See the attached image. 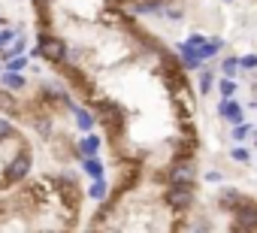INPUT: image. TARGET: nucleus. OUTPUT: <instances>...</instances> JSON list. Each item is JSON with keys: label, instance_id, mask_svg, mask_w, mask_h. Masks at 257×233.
<instances>
[{"label": "nucleus", "instance_id": "obj_1", "mask_svg": "<svg viewBox=\"0 0 257 233\" xmlns=\"http://www.w3.org/2000/svg\"><path fill=\"white\" fill-rule=\"evenodd\" d=\"M34 55L43 58L52 70H61L64 64H70L73 52H70V43L61 31L55 28H46V31H37V46H34Z\"/></svg>", "mask_w": 257, "mask_h": 233}, {"label": "nucleus", "instance_id": "obj_2", "mask_svg": "<svg viewBox=\"0 0 257 233\" xmlns=\"http://www.w3.org/2000/svg\"><path fill=\"white\" fill-rule=\"evenodd\" d=\"M34 164H37V155H34V146H31V140H28V143H22V146L13 152V158L4 164V188L10 191V188L25 185V179L31 176Z\"/></svg>", "mask_w": 257, "mask_h": 233}, {"label": "nucleus", "instance_id": "obj_3", "mask_svg": "<svg viewBox=\"0 0 257 233\" xmlns=\"http://www.w3.org/2000/svg\"><path fill=\"white\" fill-rule=\"evenodd\" d=\"M158 200L173 212V215H191L197 209V185H164Z\"/></svg>", "mask_w": 257, "mask_h": 233}, {"label": "nucleus", "instance_id": "obj_4", "mask_svg": "<svg viewBox=\"0 0 257 233\" xmlns=\"http://www.w3.org/2000/svg\"><path fill=\"white\" fill-rule=\"evenodd\" d=\"M155 176H158L164 185H200L197 158H191V161H170V164L161 167Z\"/></svg>", "mask_w": 257, "mask_h": 233}, {"label": "nucleus", "instance_id": "obj_5", "mask_svg": "<svg viewBox=\"0 0 257 233\" xmlns=\"http://www.w3.org/2000/svg\"><path fill=\"white\" fill-rule=\"evenodd\" d=\"M100 152H103V137L100 134H82L76 140V161H82V158H100Z\"/></svg>", "mask_w": 257, "mask_h": 233}, {"label": "nucleus", "instance_id": "obj_6", "mask_svg": "<svg viewBox=\"0 0 257 233\" xmlns=\"http://www.w3.org/2000/svg\"><path fill=\"white\" fill-rule=\"evenodd\" d=\"M70 115H73V125H76V131H82V134H94V128H97V119H94V112L85 106V103H73V109H70Z\"/></svg>", "mask_w": 257, "mask_h": 233}, {"label": "nucleus", "instance_id": "obj_7", "mask_svg": "<svg viewBox=\"0 0 257 233\" xmlns=\"http://www.w3.org/2000/svg\"><path fill=\"white\" fill-rule=\"evenodd\" d=\"M218 119L230 122V125H242L245 122V109L242 103L233 97V100H218Z\"/></svg>", "mask_w": 257, "mask_h": 233}, {"label": "nucleus", "instance_id": "obj_8", "mask_svg": "<svg viewBox=\"0 0 257 233\" xmlns=\"http://www.w3.org/2000/svg\"><path fill=\"white\" fill-rule=\"evenodd\" d=\"M176 55H179V64L185 67V73H197L206 61L191 49V46H185V43H176Z\"/></svg>", "mask_w": 257, "mask_h": 233}, {"label": "nucleus", "instance_id": "obj_9", "mask_svg": "<svg viewBox=\"0 0 257 233\" xmlns=\"http://www.w3.org/2000/svg\"><path fill=\"white\" fill-rule=\"evenodd\" d=\"M0 88L10 91V94H25L28 76L25 73H7V70H0Z\"/></svg>", "mask_w": 257, "mask_h": 233}, {"label": "nucleus", "instance_id": "obj_10", "mask_svg": "<svg viewBox=\"0 0 257 233\" xmlns=\"http://www.w3.org/2000/svg\"><path fill=\"white\" fill-rule=\"evenodd\" d=\"M19 137H22V131H19V125H16V119H10V115L0 112V143H13V140H19Z\"/></svg>", "mask_w": 257, "mask_h": 233}, {"label": "nucleus", "instance_id": "obj_11", "mask_svg": "<svg viewBox=\"0 0 257 233\" xmlns=\"http://www.w3.org/2000/svg\"><path fill=\"white\" fill-rule=\"evenodd\" d=\"M194 76H197V82H200V94H209L212 85H215V79H218V70H212L209 64H203Z\"/></svg>", "mask_w": 257, "mask_h": 233}, {"label": "nucleus", "instance_id": "obj_12", "mask_svg": "<svg viewBox=\"0 0 257 233\" xmlns=\"http://www.w3.org/2000/svg\"><path fill=\"white\" fill-rule=\"evenodd\" d=\"M79 167H82V173H85L88 179H103V176H106V167H103L100 158H82Z\"/></svg>", "mask_w": 257, "mask_h": 233}, {"label": "nucleus", "instance_id": "obj_13", "mask_svg": "<svg viewBox=\"0 0 257 233\" xmlns=\"http://www.w3.org/2000/svg\"><path fill=\"white\" fill-rule=\"evenodd\" d=\"M109 188H112V185L106 182V176H103V179H91V188H88V197L100 203V200H106V197H109Z\"/></svg>", "mask_w": 257, "mask_h": 233}, {"label": "nucleus", "instance_id": "obj_14", "mask_svg": "<svg viewBox=\"0 0 257 233\" xmlns=\"http://www.w3.org/2000/svg\"><path fill=\"white\" fill-rule=\"evenodd\" d=\"M224 46H227V43H224V37H209V40H206V49H203V61L209 64L218 52H224Z\"/></svg>", "mask_w": 257, "mask_h": 233}, {"label": "nucleus", "instance_id": "obj_15", "mask_svg": "<svg viewBox=\"0 0 257 233\" xmlns=\"http://www.w3.org/2000/svg\"><path fill=\"white\" fill-rule=\"evenodd\" d=\"M236 79H224V76H218V97L221 100H233L236 97Z\"/></svg>", "mask_w": 257, "mask_h": 233}, {"label": "nucleus", "instance_id": "obj_16", "mask_svg": "<svg viewBox=\"0 0 257 233\" xmlns=\"http://www.w3.org/2000/svg\"><path fill=\"white\" fill-rule=\"evenodd\" d=\"M206 40H209L206 34H200V31H194V34H188V40H185V46H191V49H194V52H197V55L203 58V49H206Z\"/></svg>", "mask_w": 257, "mask_h": 233}, {"label": "nucleus", "instance_id": "obj_17", "mask_svg": "<svg viewBox=\"0 0 257 233\" xmlns=\"http://www.w3.org/2000/svg\"><path fill=\"white\" fill-rule=\"evenodd\" d=\"M236 73H239V58H236V55L224 58V64H221V76H224V79H236Z\"/></svg>", "mask_w": 257, "mask_h": 233}, {"label": "nucleus", "instance_id": "obj_18", "mask_svg": "<svg viewBox=\"0 0 257 233\" xmlns=\"http://www.w3.org/2000/svg\"><path fill=\"white\" fill-rule=\"evenodd\" d=\"M251 134H254V128H251L248 122H242V125H233V131H230L233 143H245V140H248Z\"/></svg>", "mask_w": 257, "mask_h": 233}, {"label": "nucleus", "instance_id": "obj_19", "mask_svg": "<svg viewBox=\"0 0 257 233\" xmlns=\"http://www.w3.org/2000/svg\"><path fill=\"white\" fill-rule=\"evenodd\" d=\"M4 70H7V73H25V70H28V55H19V58H10V61L4 64Z\"/></svg>", "mask_w": 257, "mask_h": 233}, {"label": "nucleus", "instance_id": "obj_20", "mask_svg": "<svg viewBox=\"0 0 257 233\" xmlns=\"http://www.w3.org/2000/svg\"><path fill=\"white\" fill-rule=\"evenodd\" d=\"M19 34H22V31H16V28H4V31H0V52H4V49H7Z\"/></svg>", "mask_w": 257, "mask_h": 233}, {"label": "nucleus", "instance_id": "obj_21", "mask_svg": "<svg viewBox=\"0 0 257 233\" xmlns=\"http://www.w3.org/2000/svg\"><path fill=\"white\" fill-rule=\"evenodd\" d=\"M230 158H233L236 164H248V161H251V152L242 149V146H236V149H230Z\"/></svg>", "mask_w": 257, "mask_h": 233}, {"label": "nucleus", "instance_id": "obj_22", "mask_svg": "<svg viewBox=\"0 0 257 233\" xmlns=\"http://www.w3.org/2000/svg\"><path fill=\"white\" fill-rule=\"evenodd\" d=\"M239 70H257V55H242L239 58Z\"/></svg>", "mask_w": 257, "mask_h": 233}, {"label": "nucleus", "instance_id": "obj_23", "mask_svg": "<svg viewBox=\"0 0 257 233\" xmlns=\"http://www.w3.org/2000/svg\"><path fill=\"white\" fill-rule=\"evenodd\" d=\"M203 179H206V182H212V185H215V182H218V185H221V182H224V176H221V173H218V170H209V173H206V176H203Z\"/></svg>", "mask_w": 257, "mask_h": 233}, {"label": "nucleus", "instance_id": "obj_24", "mask_svg": "<svg viewBox=\"0 0 257 233\" xmlns=\"http://www.w3.org/2000/svg\"><path fill=\"white\" fill-rule=\"evenodd\" d=\"M221 4H236V0H221Z\"/></svg>", "mask_w": 257, "mask_h": 233}]
</instances>
